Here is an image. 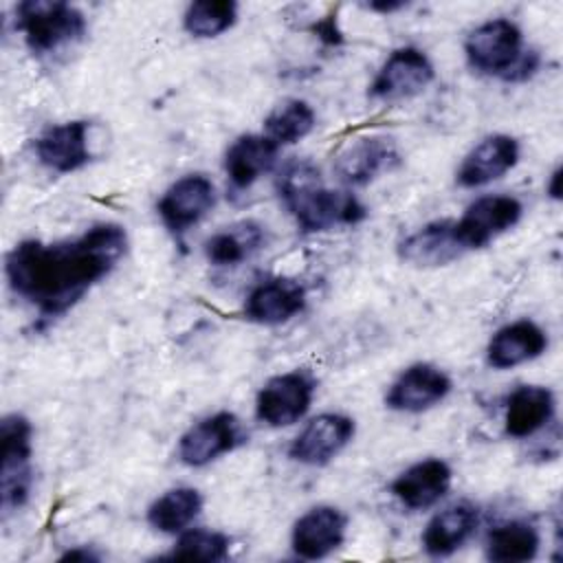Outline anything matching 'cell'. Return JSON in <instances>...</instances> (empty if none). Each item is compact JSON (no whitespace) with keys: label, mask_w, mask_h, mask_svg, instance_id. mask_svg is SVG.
Segmentation results:
<instances>
[{"label":"cell","mask_w":563,"mask_h":563,"mask_svg":"<svg viewBox=\"0 0 563 563\" xmlns=\"http://www.w3.org/2000/svg\"><path fill=\"white\" fill-rule=\"evenodd\" d=\"M238 20V4L231 0H198L183 15V26L194 37H218Z\"/></svg>","instance_id":"cell-28"},{"label":"cell","mask_w":563,"mask_h":563,"mask_svg":"<svg viewBox=\"0 0 563 563\" xmlns=\"http://www.w3.org/2000/svg\"><path fill=\"white\" fill-rule=\"evenodd\" d=\"M479 512L473 504L460 501L435 512L422 532V548L429 556H449L475 532Z\"/></svg>","instance_id":"cell-22"},{"label":"cell","mask_w":563,"mask_h":563,"mask_svg":"<svg viewBox=\"0 0 563 563\" xmlns=\"http://www.w3.org/2000/svg\"><path fill=\"white\" fill-rule=\"evenodd\" d=\"M314 380L306 372H286L271 378L257 394L255 413L268 427H288L299 422L310 409Z\"/></svg>","instance_id":"cell-6"},{"label":"cell","mask_w":563,"mask_h":563,"mask_svg":"<svg viewBox=\"0 0 563 563\" xmlns=\"http://www.w3.org/2000/svg\"><path fill=\"white\" fill-rule=\"evenodd\" d=\"M62 559L64 561H97L99 556L92 554L88 548H75V550H68Z\"/></svg>","instance_id":"cell-31"},{"label":"cell","mask_w":563,"mask_h":563,"mask_svg":"<svg viewBox=\"0 0 563 563\" xmlns=\"http://www.w3.org/2000/svg\"><path fill=\"white\" fill-rule=\"evenodd\" d=\"M216 189L213 183L202 174H187L178 178L158 200L156 211L163 224L180 235L189 227L198 224L213 207Z\"/></svg>","instance_id":"cell-11"},{"label":"cell","mask_w":563,"mask_h":563,"mask_svg":"<svg viewBox=\"0 0 563 563\" xmlns=\"http://www.w3.org/2000/svg\"><path fill=\"white\" fill-rule=\"evenodd\" d=\"M435 77L431 59L416 46L396 48L376 73L369 95L380 101H400L420 95Z\"/></svg>","instance_id":"cell-7"},{"label":"cell","mask_w":563,"mask_h":563,"mask_svg":"<svg viewBox=\"0 0 563 563\" xmlns=\"http://www.w3.org/2000/svg\"><path fill=\"white\" fill-rule=\"evenodd\" d=\"M242 442L240 420L229 411H218L191 424L180 442L178 457L191 468H200L218 460L220 455L233 451Z\"/></svg>","instance_id":"cell-10"},{"label":"cell","mask_w":563,"mask_h":563,"mask_svg":"<svg viewBox=\"0 0 563 563\" xmlns=\"http://www.w3.org/2000/svg\"><path fill=\"white\" fill-rule=\"evenodd\" d=\"M548 347V336L541 325L530 319L512 321L499 328L486 347V361L495 369H510L539 358Z\"/></svg>","instance_id":"cell-20"},{"label":"cell","mask_w":563,"mask_h":563,"mask_svg":"<svg viewBox=\"0 0 563 563\" xmlns=\"http://www.w3.org/2000/svg\"><path fill=\"white\" fill-rule=\"evenodd\" d=\"M202 510V497L191 486L169 488L147 508V523L165 534L183 532Z\"/></svg>","instance_id":"cell-25"},{"label":"cell","mask_w":563,"mask_h":563,"mask_svg":"<svg viewBox=\"0 0 563 563\" xmlns=\"http://www.w3.org/2000/svg\"><path fill=\"white\" fill-rule=\"evenodd\" d=\"M354 438V420L343 413H321L312 418L292 440L288 455L308 466H323L334 460Z\"/></svg>","instance_id":"cell-13"},{"label":"cell","mask_w":563,"mask_h":563,"mask_svg":"<svg viewBox=\"0 0 563 563\" xmlns=\"http://www.w3.org/2000/svg\"><path fill=\"white\" fill-rule=\"evenodd\" d=\"M314 110L303 99H286L264 119V130L277 145H292L308 136L314 128Z\"/></svg>","instance_id":"cell-27"},{"label":"cell","mask_w":563,"mask_h":563,"mask_svg":"<svg viewBox=\"0 0 563 563\" xmlns=\"http://www.w3.org/2000/svg\"><path fill=\"white\" fill-rule=\"evenodd\" d=\"M2 466H0V506L4 512L18 510L26 504L33 484V429L20 413H9L0 424Z\"/></svg>","instance_id":"cell-4"},{"label":"cell","mask_w":563,"mask_h":563,"mask_svg":"<svg viewBox=\"0 0 563 563\" xmlns=\"http://www.w3.org/2000/svg\"><path fill=\"white\" fill-rule=\"evenodd\" d=\"M521 46V29L506 18H495L468 33L464 42V55L473 70L508 79V75L523 57Z\"/></svg>","instance_id":"cell-5"},{"label":"cell","mask_w":563,"mask_h":563,"mask_svg":"<svg viewBox=\"0 0 563 563\" xmlns=\"http://www.w3.org/2000/svg\"><path fill=\"white\" fill-rule=\"evenodd\" d=\"M264 244V229L253 222H240L211 235L205 244V255L213 266H238Z\"/></svg>","instance_id":"cell-26"},{"label":"cell","mask_w":563,"mask_h":563,"mask_svg":"<svg viewBox=\"0 0 563 563\" xmlns=\"http://www.w3.org/2000/svg\"><path fill=\"white\" fill-rule=\"evenodd\" d=\"M541 537L528 521L512 519L495 526L486 537V556L497 563L532 561L539 552Z\"/></svg>","instance_id":"cell-24"},{"label":"cell","mask_w":563,"mask_h":563,"mask_svg":"<svg viewBox=\"0 0 563 563\" xmlns=\"http://www.w3.org/2000/svg\"><path fill=\"white\" fill-rule=\"evenodd\" d=\"M306 306V290L299 282L275 277L257 284L246 301L244 317L262 325H279L299 314Z\"/></svg>","instance_id":"cell-18"},{"label":"cell","mask_w":563,"mask_h":563,"mask_svg":"<svg viewBox=\"0 0 563 563\" xmlns=\"http://www.w3.org/2000/svg\"><path fill=\"white\" fill-rule=\"evenodd\" d=\"M451 466L440 457H427L402 471L394 484V497L409 510H424L438 504L451 488Z\"/></svg>","instance_id":"cell-17"},{"label":"cell","mask_w":563,"mask_h":563,"mask_svg":"<svg viewBox=\"0 0 563 563\" xmlns=\"http://www.w3.org/2000/svg\"><path fill=\"white\" fill-rule=\"evenodd\" d=\"M462 253H466V249L455 233V220L429 222L416 233L407 235L398 246L400 260L418 268L444 266L457 260Z\"/></svg>","instance_id":"cell-19"},{"label":"cell","mask_w":563,"mask_h":563,"mask_svg":"<svg viewBox=\"0 0 563 563\" xmlns=\"http://www.w3.org/2000/svg\"><path fill=\"white\" fill-rule=\"evenodd\" d=\"M347 519L334 506H314L303 512L290 532L292 552L299 559H323L345 541Z\"/></svg>","instance_id":"cell-15"},{"label":"cell","mask_w":563,"mask_h":563,"mask_svg":"<svg viewBox=\"0 0 563 563\" xmlns=\"http://www.w3.org/2000/svg\"><path fill=\"white\" fill-rule=\"evenodd\" d=\"M554 416V396L548 387L521 385L506 400L504 427L510 438H530Z\"/></svg>","instance_id":"cell-23"},{"label":"cell","mask_w":563,"mask_h":563,"mask_svg":"<svg viewBox=\"0 0 563 563\" xmlns=\"http://www.w3.org/2000/svg\"><path fill=\"white\" fill-rule=\"evenodd\" d=\"M451 391V378L429 363L409 365L391 383L385 402L394 411L420 413L442 402Z\"/></svg>","instance_id":"cell-14"},{"label":"cell","mask_w":563,"mask_h":563,"mask_svg":"<svg viewBox=\"0 0 563 563\" xmlns=\"http://www.w3.org/2000/svg\"><path fill=\"white\" fill-rule=\"evenodd\" d=\"M523 207L512 196H484L477 198L460 220H455V233L466 251L484 249L501 233L510 231L521 220Z\"/></svg>","instance_id":"cell-8"},{"label":"cell","mask_w":563,"mask_h":563,"mask_svg":"<svg viewBox=\"0 0 563 563\" xmlns=\"http://www.w3.org/2000/svg\"><path fill=\"white\" fill-rule=\"evenodd\" d=\"M128 251V233L121 224L101 222L64 242L24 240L4 262L9 288L31 303L40 317L66 314L81 297L108 277Z\"/></svg>","instance_id":"cell-1"},{"label":"cell","mask_w":563,"mask_h":563,"mask_svg":"<svg viewBox=\"0 0 563 563\" xmlns=\"http://www.w3.org/2000/svg\"><path fill=\"white\" fill-rule=\"evenodd\" d=\"M279 145L266 134H242L224 156V172L233 189H249L260 176L273 169Z\"/></svg>","instance_id":"cell-21"},{"label":"cell","mask_w":563,"mask_h":563,"mask_svg":"<svg viewBox=\"0 0 563 563\" xmlns=\"http://www.w3.org/2000/svg\"><path fill=\"white\" fill-rule=\"evenodd\" d=\"M229 537L216 530L194 528L178 537L169 559H194V561H224L229 556Z\"/></svg>","instance_id":"cell-29"},{"label":"cell","mask_w":563,"mask_h":563,"mask_svg":"<svg viewBox=\"0 0 563 563\" xmlns=\"http://www.w3.org/2000/svg\"><path fill=\"white\" fill-rule=\"evenodd\" d=\"M277 191L303 233L358 224L367 211L347 191L328 189L310 161H290L277 176Z\"/></svg>","instance_id":"cell-2"},{"label":"cell","mask_w":563,"mask_h":563,"mask_svg":"<svg viewBox=\"0 0 563 563\" xmlns=\"http://www.w3.org/2000/svg\"><path fill=\"white\" fill-rule=\"evenodd\" d=\"M400 165V152L389 136H361L347 143L336 161L334 172L341 183L350 187H365L383 174L394 172Z\"/></svg>","instance_id":"cell-9"},{"label":"cell","mask_w":563,"mask_h":563,"mask_svg":"<svg viewBox=\"0 0 563 563\" xmlns=\"http://www.w3.org/2000/svg\"><path fill=\"white\" fill-rule=\"evenodd\" d=\"M561 167H556L552 174H550V183H548V194H550V198H554V200H559L561 198Z\"/></svg>","instance_id":"cell-32"},{"label":"cell","mask_w":563,"mask_h":563,"mask_svg":"<svg viewBox=\"0 0 563 563\" xmlns=\"http://www.w3.org/2000/svg\"><path fill=\"white\" fill-rule=\"evenodd\" d=\"M15 29L33 55L55 53L86 35L84 13L57 0H26L15 7Z\"/></svg>","instance_id":"cell-3"},{"label":"cell","mask_w":563,"mask_h":563,"mask_svg":"<svg viewBox=\"0 0 563 563\" xmlns=\"http://www.w3.org/2000/svg\"><path fill=\"white\" fill-rule=\"evenodd\" d=\"M402 7H407V2H402V0H376V2L367 4L369 11H378V13H394Z\"/></svg>","instance_id":"cell-30"},{"label":"cell","mask_w":563,"mask_h":563,"mask_svg":"<svg viewBox=\"0 0 563 563\" xmlns=\"http://www.w3.org/2000/svg\"><path fill=\"white\" fill-rule=\"evenodd\" d=\"M88 134H90L88 121H66V123L48 125L33 141L35 158L55 174L77 172L92 161Z\"/></svg>","instance_id":"cell-12"},{"label":"cell","mask_w":563,"mask_h":563,"mask_svg":"<svg viewBox=\"0 0 563 563\" xmlns=\"http://www.w3.org/2000/svg\"><path fill=\"white\" fill-rule=\"evenodd\" d=\"M519 161V143L508 134H490L482 139L462 161L457 169V185L460 187H482L506 172H510Z\"/></svg>","instance_id":"cell-16"}]
</instances>
